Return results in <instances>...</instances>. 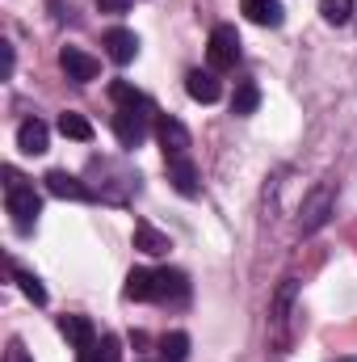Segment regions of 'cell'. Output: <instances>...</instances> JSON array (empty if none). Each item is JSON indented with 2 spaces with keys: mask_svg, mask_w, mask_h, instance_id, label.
<instances>
[{
  "mask_svg": "<svg viewBox=\"0 0 357 362\" xmlns=\"http://www.w3.org/2000/svg\"><path fill=\"white\" fill-rule=\"evenodd\" d=\"M80 362H122V341L114 333H105V337L92 341L89 350H80Z\"/></svg>",
  "mask_w": 357,
  "mask_h": 362,
  "instance_id": "d6986e66",
  "label": "cell"
},
{
  "mask_svg": "<svg viewBox=\"0 0 357 362\" xmlns=\"http://www.w3.org/2000/svg\"><path fill=\"white\" fill-rule=\"evenodd\" d=\"M4 206H8V215H13V228H17V232H30V228L38 223V215H42L38 189L21 177L17 169H4Z\"/></svg>",
  "mask_w": 357,
  "mask_h": 362,
  "instance_id": "6da1fadb",
  "label": "cell"
},
{
  "mask_svg": "<svg viewBox=\"0 0 357 362\" xmlns=\"http://www.w3.org/2000/svg\"><path fill=\"white\" fill-rule=\"evenodd\" d=\"M156 139H160V148H164V160L189 156V131H185V122H177L173 114L156 118Z\"/></svg>",
  "mask_w": 357,
  "mask_h": 362,
  "instance_id": "52a82bcc",
  "label": "cell"
},
{
  "mask_svg": "<svg viewBox=\"0 0 357 362\" xmlns=\"http://www.w3.org/2000/svg\"><path fill=\"white\" fill-rule=\"evenodd\" d=\"M105 55H109L114 64H131V59L139 55V38H135L131 30H109V34H105Z\"/></svg>",
  "mask_w": 357,
  "mask_h": 362,
  "instance_id": "e0dca14e",
  "label": "cell"
},
{
  "mask_svg": "<svg viewBox=\"0 0 357 362\" xmlns=\"http://www.w3.org/2000/svg\"><path fill=\"white\" fill-rule=\"evenodd\" d=\"M0 55H4V81H13V68H17V55H13V42H0Z\"/></svg>",
  "mask_w": 357,
  "mask_h": 362,
  "instance_id": "4316f807",
  "label": "cell"
},
{
  "mask_svg": "<svg viewBox=\"0 0 357 362\" xmlns=\"http://www.w3.org/2000/svg\"><path fill=\"white\" fill-rule=\"evenodd\" d=\"M206 59H210V72H231L240 64V34H236V25H214L210 30Z\"/></svg>",
  "mask_w": 357,
  "mask_h": 362,
  "instance_id": "8992f818",
  "label": "cell"
},
{
  "mask_svg": "<svg viewBox=\"0 0 357 362\" xmlns=\"http://www.w3.org/2000/svg\"><path fill=\"white\" fill-rule=\"evenodd\" d=\"M109 97H114L118 105H139V101H147L139 89H131L126 81H114V85H109Z\"/></svg>",
  "mask_w": 357,
  "mask_h": 362,
  "instance_id": "d4e9b609",
  "label": "cell"
},
{
  "mask_svg": "<svg viewBox=\"0 0 357 362\" xmlns=\"http://www.w3.org/2000/svg\"><path fill=\"white\" fill-rule=\"evenodd\" d=\"M189 299V282L181 270H156V299L152 303H185Z\"/></svg>",
  "mask_w": 357,
  "mask_h": 362,
  "instance_id": "4fadbf2b",
  "label": "cell"
},
{
  "mask_svg": "<svg viewBox=\"0 0 357 362\" xmlns=\"http://www.w3.org/2000/svg\"><path fill=\"white\" fill-rule=\"evenodd\" d=\"M337 362H357V358H337Z\"/></svg>",
  "mask_w": 357,
  "mask_h": 362,
  "instance_id": "f1b7e54d",
  "label": "cell"
},
{
  "mask_svg": "<svg viewBox=\"0 0 357 362\" xmlns=\"http://www.w3.org/2000/svg\"><path fill=\"white\" fill-rule=\"evenodd\" d=\"M135 249L147 253V257H164V253L173 249V240H169L164 232H156L147 219H139V223H135Z\"/></svg>",
  "mask_w": 357,
  "mask_h": 362,
  "instance_id": "5bb4252c",
  "label": "cell"
},
{
  "mask_svg": "<svg viewBox=\"0 0 357 362\" xmlns=\"http://www.w3.org/2000/svg\"><path fill=\"white\" fill-rule=\"evenodd\" d=\"M257 105H261V89H257V81H240V85H236V97H231V114L248 118V114H257Z\"/></svg>",
  "mask_w": 357,
  "mask_h": 362,
  "instance_id": "44dd1931",
  "label": "cell"
},
{
  "mask_svg": "<svg viewBox=\"0 0 357 362\" xmlns=\"http://www.w3.org/2000/svg\"><path fill=\"white\" fill-rule=\"evenodd\" d=\"M294 278H282V286H277V295H273V303H269V341H273V350H286L290 346V325H294V316H290V308H294Z\"/></svg>",
  "mask_w": 357,
  "mask_h": 362,
  "instance_id": "277c9868",
  "label": "cell"
},
{
  "mask_svg": "<svg viewBox=\"0 0 357 362\" xmlns=\"http://www.w3.org/2000/svg\"><path fill=\"white\" fill-rule=\"evenodd\" d=\"M42 181H47V189H51L55 198H72V202H89L92 198V185H85L80 177H72L68 169H51Z\"/></svg>",
  "mask_w": 357,
  "mask_h": 362,
  "instance_id": "30bf717a",
  "label": "cell"
},
{
  "mask_svg": "<svg viewBox=\"0 0 357 362\" xmlns=\"http://www.w3.org/2000/svg\"><path fill=\"white\" fill-rule=\"evenodd\" d=\"M89 177H101L92 181V198H105V202H126L131 194H139V173L135 169H126V165H118V160H92L89 165Z\"/></svg>",
  "mask_w": 357,
  "mask_h": 362,
  "instance_id": "7a4b0ae2",
  "label": "cell"
},
{
  "mask_svg": "<svg viewBox=\"0 0 357 362\" xmlns=\"http://www.w3.org/2000/svg\"><path fill=\"white\" fill-rule=\"evenodd\" d=\"M185 93L193 97V101H202V105H210V101H219L223 97V85H219V72H202V68H193L189 76H185Z\"/></svg>",
  "mask_w": 357,
  "mask_h": 362,
  "instance_id": "8fae6325",
  "label": "cell"
},
{
  "mask_svg": "<svg viewBox=\"0 0 357 362\" xmlns=\"http://www.w3.org/2000/svg\"><path fill=\"white\" fill-rule=\"evenodd\" d=\"M59 68H63L68 81H76V85H89V81H97V72H101V64L92 59L89 51H80V47H63V51H59Z\"/></svg>",
  "mask_w": 357,
  "mask_h": 362,
  "instance_id": "ba28073f",
  "label": "cell"
},
{
  "mask_svg": "<svg viewBox=\"0 0 357 362\" xmlns=\"http://www.w3.org/2000/svg\"><path fill=\"white\" fill-rule=\"evenodd\" d=\"M47 144H51V131H47L42 118H25V122L17 127V148H21L25 156H42Z\"/></svg>",
  "mask_w": 357,
  "mask_h": 362,
  "instance_id": "7c38bea8",
  "label": "cell"
},
{
  "mask_svg": "<svg viewBox=\"0 0 357 362\" xmlns=\"http://www.w3.org/2000/svg\"><path fill=\"white\" fill-rule=\"evenodd\" d=\"M122 295H126V299H139V303H152V299H156V270H131Z\"/></svg>",
  "mask_w": 357,
  "mask_h": 362,
  "instance_id": "ac0fdd59",
  "label": "cell"
},
{
  "mask_svg": "<svg viewBox=\"0 0 357 362\" xmlns=\"http://www.w3.org/2000/svg\"><path fill=\"white\" fill-rule=\"evenodd\" d=\"M59 135H63V139H76V144H89L92 122L85 114H76V110H63V114H59Z\"/></svg>",
  "mask_w": 357,
  "mask_h": 362,
  "instance_id": "ffe728a7",
  "label": "cell"
},
{
  "mask_svg": "<svg viewBox=\"0 0 357 362\" xmlns=\"http://www.w3.org/2000/svg\"><path fill=\"white\" fill-rule=\"evenodd\" d=\"M332 206H337V181L324 177L307 198H303V211H298V232L303 236H311V232H320L328 219H332Z\"/></svg>",
  "mask_w": 357,
  "mask_h": 362,
  "instance_id": "3957f363",
  "label": "cell"
},
{
  "mask_svg": "<svg viewBox=\"0 0 357 362\" xmlns=\"http://www.w3.org/2000/svg\"><path fill=\"white\" fill-rule=\"evenodd\" d=\"M59 333L76 346V354H80V350H89L92 341H97V329H92L89 316H59Z\"/></svg>",
  "mask_w": 357,
  "mask_h": 362,
  "instance_id": "9a60e30c",
  "label": "cell"
},
{
  "mask_svg": "<svg viewBox=\"0 0 357 362\" xmlns=\"http://www.w3.org/2000/svg\"><path fill=\"white\" fill-rule=\"evenodd\" d=\"M240 13H244L253 25H269V30L282 25V17H286V13H282V0H240Z\"/></svg>",
  "mask_w": 357,
  "mask_h": 362,
  "instance_id": "2e32d148",
  "label": "cell"
},
{
  "mask_svg": "<svg viewBox=\"0 0 357 362\" xmlns=\"http://www.w3.org/2000/svg\"><path fill=\"white\" fill-rule=\"evenodd\" d=\"M152 131V101H139V105H118L114 114V135L122 148H139Z\"/></svg>",
  "mask_w": 357,
  "mask_h": 362,
  "instance_id": "5b68a950",
  "label": "cell"
},
{
  "mask_svg": "<svg viewBox=\"0 0 357 362\" xmlns=\"http://www.w3.org/2000/svg\"><path fill=\"white\" fill-rule=\"evenodd\" d=\"M320 13L328 25H345L353 17V0H320Z\"/></svg>",
  "mask_w": 357,
  "mask_h": 362,
  "instance_id": "cb8c5ba5",
  "label": "cell"
},
{
  "mask_svg": "<svg viewBox=\"0 0 357 362\" xmlns=\"http://www.w3.org/2000/svg\"><path fill=\"white\" fill-rule=\"evenodd\" d=\"M8 270H13V278L21 282V291H25V299H34V303H47V291H42V282L34 278L30 270H21L17 262H8Z\"/></svg>",
  "mask_w": 357,
  "mask_h": 362,
  "instance_id": "603a6c76",
  "label": "cell"
},
{
  "mask_svg": "<svg viewBox=\"0 0 357 362\" xmlns=\"http://www.w3.org/2000/svg\"><path fill=\"white\" fill-rule=\"evenodd\" d=\"M164 165H169V185L177 189L181 198H198V189H202L198 165H193L189 156H173V160H164Z\"/></svg>",
  "mask_w": 357,
  "mask_h": 362,
  "instance_id": "9c48e42d",
  "label": "cell"
},
{
  "mask_svg": "<svg viewBox=\"0 0 357 362\" xmlns=\"http://www.w3.org/2000/svg\"><path fill=\"white\" fill-rule=\"evenodd\" d=\"M97 8H101V13H126L131 0H97Z\"/></svg>",
  "mask_w": 357,
  "mask_h": 362,
  "instance_id": "83f0119b",
  "label": "cell"
},
{
  "mask_svg": "<svg viewBox=\"0 0 357 362\" xmlns=\"http://www.w3.org/2000/svg\"><path fill=\"white\" fill-rule=\"evenodd\" d=\"M4 362H34L30 354H25V346H21V337H13V341H8V350H4Z\"/></svg>",
  "mask_w": 357,
  "mask_h": 362,
  "instance_id": "484cf974",
  "label": "cell"
},
{
  "mask_svg": "<svg viewBox=\"0 0 357 362\" xmlns=\"http://www.w3.org/2000/svg\"><path fill=\"white\" fill-rule=\"evenodd\" d=\"M189 358V337L185 333H164L160 337V362H185Z\"/></svg>",
  "mask_w": 357,
  "mask_h": 362,
  "instance_id": "7402d4cb",
  "label": "cell"
}]
</instances>
